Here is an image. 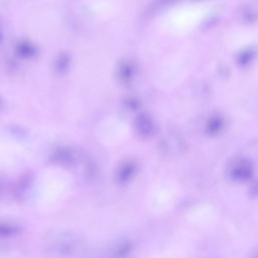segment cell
<instances>
[{
    "label": "cell",
    "instance_id": "cell-1",
    "mask_svg": "<svg viewBox=\"0 0 258 258\" xmlns=\"http://www.w3.org/2000/svg\"><path fill=\"white\" fill-rule=\"evenodd\" d=\"M20 232V229L13 224L10 223H0V239L10 238L17 235Z\"/></svg>",
    "mask_w": 258,
    "mask_h": 258
},
{
    "label": "cell",
    "instance_id": "cell-2",
    "mask_svg": "<svg viewBox=\"0 0 258 258\" xmlns=\"http://www.w3.org/2000/svg\"><path fill=\"white\" fill-rule=\"evenodd\" d=\"M0 107H1V101H0Z\"/></svg>",
    "mask_w": 258,
    "mask_h": 258
}]
</instances>
